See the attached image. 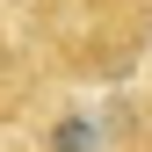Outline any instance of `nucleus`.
Wrapping results in <instances>:
<instances>
[{"label":"nucleus","instance_id":"1","mask_svg":"<svg viewBox=\"0 0 152 152\" xmlns=\"http://www.w3.org/2000/svg\"><path fill=\"white\" fill-rule=\"evenodd\" d=\"M36 152H109V130H102L94 109H58L44 123V145Z\"/></svg>","mask_w":152,"mask_h":152},{"label":"nucleus","instance_id":"2","mask_svg":"<svg viewBox=\"0 0 152 152\" xmlns=\"http://www.w3.org/2000/svg\"><path fill=\"white\" fill-rule=\"evenodd\" d=\"M80 7L94 15V7H130V0H80ZM138 7H152V0H138Z\"/></svg>","mask_w":152,"mask_h":152},{"label":"nucleus","instance_id":"3","mask_svg":"<svg viewBox=\"0 0 152 152\" xmlns=\"http://www.w3.org/2000/svg\"><path fill=\"white\" fill-rule=\"evenodd\" d=\"M0 80H7V51H0Z\"/></svg>","mask_w":152,"mask_h":152}]
</instances>
